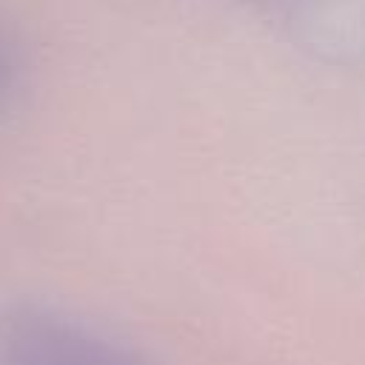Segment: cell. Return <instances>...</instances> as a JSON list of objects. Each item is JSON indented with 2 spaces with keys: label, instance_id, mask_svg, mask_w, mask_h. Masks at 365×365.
Instances as JSON below:
<instances>
[{
  "label": "cell",
  "instance_id": "obj_1",
  "mask_svg": "<svg viewBox=\"0 0 365 365\" xmlns=\"http://www.w3.org/2000/svg\"><path fill=\"white\" fill-rule=\"evenodd\" d=\"M0 365H145L106 334L46 308L0 319Z\"/></svg>",
  "mask_w": 365,
  "mask_h": 365
},
{
  "label": "cell",
  "instance_id": "obj_2",
  "mask_svg": "<svg viewBox=\"0 0 365 365\" xmlns=\"http://www.w3.org/2000/svg\"><path fill=\"white\" fill-rule=\"evenodd\" d=\"M6 80H9V60H6V51L0 46V91L6 88Z\"/></svg>",
  "mask_w": 365,
  "mask_h": 365
}]
</instances>
